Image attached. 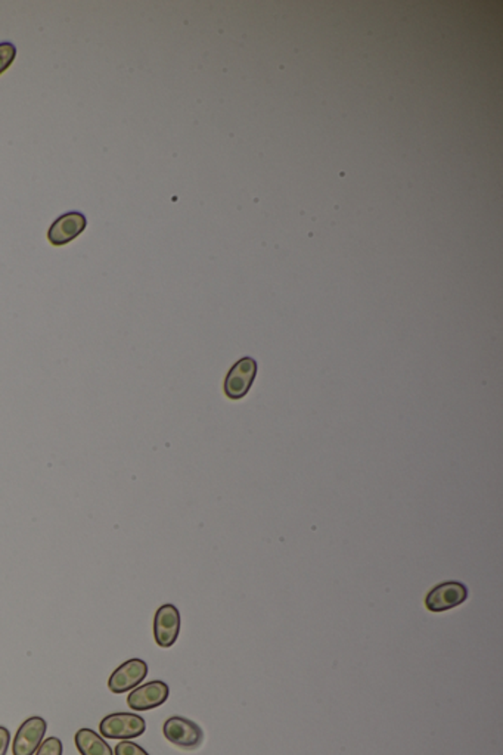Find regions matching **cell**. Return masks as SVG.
Returning <instances> with one entry per match:
<instances>
[{"label":"cell","mask_w":503,"mask_h":755,"mask_svg":"<svg viewBox=\"0 0 503 755\" xmlns=\"http://www.w3.org/2000/svg\"><path fill=\"white\" fill-rule=\"evenodd\" d=\"M48 723L42 717H30L21 724L13 743L14 755H33L39 750L46 735Z\"/></svg>","instance_id":"8"},{"label":"cell","mask_w":503,"mask_h":755,"mask_svg":"<svg viewBox=\"0 0 503 755\" xmlns=\"http://www.w3.org/2000/svg\"><path fill=\"white\" fill-rule=\"evenodd\" d=\"M88 226V220L83 213L70 211L53 221L49 228L48 239L52 246L61 247L74 241Z\"/></svg>","instance_id":"9"},{"label":"cell","mask_w":503,"mask_h":755,"mask_svg":"<svg viewBox=\"0 0 503 755\" xmlns=\"http://www.w3.org/2000/svg\"><path fill=\"white\" fill-rule=\"evenodd\" d=\"M9 743H11V733L6 727L0 726V755L8 754Z\"/></svg>","instance_id":"14"},{"label":"cell","mask_w":503,"mask_h":755,"mask_svg":"<svg viewBox=\"0 0 503 755\" xmlns=\"http://www.w3.org/2000/svg\"><path fill=\"white\" fill-rule=\"evenodd\" d=\"M116 755H149L148 752L141 747V745H137V743L132 742V741H121L118 743L117 747H116Z\"/></svg>","instance_id":"13"},{"label":"cell","mask_w":503,"mask_h":755,"mask_svg":"<svg viewBox=\"0 0 503 755\" xmlns=\"http://www.w3.org/2000/svg\"><path fill=\"white\" fill-rule=\"evenodd\" d=\"M15 57V44L11 42H2L0 43V74H4L11 67Z\"/></svg>","instance_id":"11"},{"label":"cell","mask_w":503,"mask_h":755,"mask_svg":"<svg viewBox=\"0 0 503 755\" xmlns=\"http://www.w3.org/2000/svg\"><path fill=\"white\" fill-rule=\"evenodd\" d=\"M62 752H64L62 742L58 738H55V736H52V738H48L45 742H42L41 747L36 751V755H62Z\"/></svg>","instance_id":"12"},{"label":"cell","mask_w":503,"mask_h":755,"mask_svg":"<svg viewBox=\"0 0 503 755\" xmlns=\"http://www.w3.org/2000/svg\"><path fill=\"white\" fill-rule=\"evenodd\" d=\"M163 733L170 743L183 750H190V751L201 747L202 741H204V732L201 727L192 720L179 717V715L165 720Z\"/></svg>","instance_id":"3"},{"label":"cell","mask_w":503,"mask_h":755,"mask_svg":"<svg viewBox=\"0 0 503 755\" xmlns=\"http://www.w3.org/2000/svg\"><path fill=\"white\" fill-rule=\"evenodd\" d=\"M257 377V362L253 358H242L230 368L226 375L223 391L230 400H241L250 393L254 379Z\"/></svg>","instance_id":"2"},{"label":"cell","mask_w":503,"mask_h":755,"mask_svg":"<svg viewBox=\"0 0 503 755\" xmlns=\"http://www.w3.org/2000/svg\"><path fill=\"white\" fill-rule=\"evenodd\" d=\"M468 599V587L461 582H446L433 587L425 596V608L431 612H444L462 605Z\"/></svg>","instance_id":"4"},{"label":"cell","mask_w":503,"mask_h":755,"mask_svg":"<svg viewBox=\"0 0 503 755\" xmlns=\"http://www.w3.org/2000/svg\"><path fill=\"white\" fill-rule=\"evenodd\" d=\"M76 747L81 755H114L109 743L105 742L101 735L92 729H80L77 732Z\"/></svg>","instance_id":"10"},{"label":"cell","mask_w":503,"mask_h":755,"mask_svg":"<svg viewBox=\"0 0 503 755\" xmlns=\"http://www.w3.org/2000/svg\"><path fill=\"white\" fill-rule=\"evenodd\" d=\"M146 722L134 713H114L102 720L99 724L101 735L108 740H134L144 735Z\"/></svg>","instance_id":"1"},{"label":"cell","mask_w":503,"mask_h":755,"mask_svg":"<svg viewBox=\"0 0 503 755\" xmlns=\"http://www.w3.org/2000/svg\"><path fill=\"white\" fill-rule=\"evenodd\" d=\"M148 676V664L144 659L134 658L121 664L117 670L109 676L108 689L113 694H126L134 691Z\"/></svg>","instance_id":"6"},{"label":"cell","mask_w":503,"mask_h":755,"mask_svg":"<svg viewBox=\"0 0 503 755\" xmlns=\"http://www.w3.org/2000/svg\"><path fill=\"white\" fill-rule=\"evenodd\" d=\"M170 689L167 683L162 680H153L137 686L127 696V704L135 712H149L154 708L162 707L169 699Z\"/></svg>","instance_id":"7"},{"label":"cell","mask_w":503,"mask_h":755,"mask_svg":"<svg viewBox=\"0 0 503 755\" xmlns=\"http://www.w3.org/2000/svg\"><path fill=\"white\" fill-rule=\"evenodd\" d=\"M181 633V612L172 603H165L158 608L154 619V639L158 647H173Z\"/></svg>","instance_id":"5"}]
</instances>
